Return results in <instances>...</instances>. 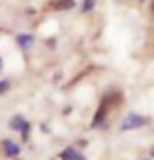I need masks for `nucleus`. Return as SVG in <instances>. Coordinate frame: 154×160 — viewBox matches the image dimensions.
Listing matches in <instances>:
<instances>
[{"label":"nucleus","instance_id":"2","mask_svg":"<svg viewBox=\"0 0 154 160\" xmlns=\"http://www.w3.org/2000/svg\"><path fill=\"white\" fill-rule=\"evenodd\" d=\"M107 113H109V106H107V103H105V102L102 100L100 108H98V111H96V115H94L92 123H90V127H92V129H98V127H103V125H105V119H107Z\"/></svg>","mask_w":154,"mask_h":160},{"label":"nucleus","instance_id":"17","mask_svg":"<svg viewBox=\"0 0 154 160\" xmlns=\"http://www.w3.org/2000/svg\"><path fill=\"white\" fill-rule=\"evenodd\" d=\"M14 160H16V158H14Z\"/></svg>","mask_w":154,"mask_h":160},{"label":"nucleus","instance_id":"8","mask_svg":"<svg viewBox=\"0 0 154 160\" xmlns=\"http://www.w3.org/2000/svg\"><path fill=\"white\" fill-rule=\"evenodd\" d=\"M96 8V0H84L82 2V8H80V12L82 14H88V12H92Z\"/></svg>","mask_w":154,"mask_h":160},{"label":"nucleus","instance_id":"6","mask_svg":"<svg viewBox=\"0 0 154 160\" xmlns=\"http://www.w3.org/2000/svg\"><path fill=\"white\" fill-rule=\"evenodd\" d=\"M26 125V117L23 115H20V113H16V115H12L10 117V121H8V127H10L12 131H22V127Z\"/></svg>","mask_w":154,"mask_h":160},{"label":"nucleus","instance_id":"12","mask_svg":"<svg viewBox=\"0 0 154 160\" xmlns=\"http://www.w3.org/2000/svg\"><path fill=\"white\" fill-rule=\"evenodd\" d=\"M4 70V61H2V57H0V72Z\"/></svg>","mask_w":154,"mask_h":160},{"label":"nucleus","instance_id":"7","mask_svg":"<svg viewBox=\"0 0 154 160\" xmlns=\"http://www.w3.org/2000/svg\"><path fill=\"white\" fill-rule=\"evenodd\" d=\"M78 154H80V150H78L76 147H67V148H64L62 152L59 154V160H74Z\"/></svg>","mask_w":154,"mask_h":160},{"label":"nucleus","instance_id":"16","mask_svg":"<svg viewBox=\"0 0 154 160\" xmlns=\"http://www.w3.org/2000/svg\"><path fill=\"white\" fill-rule=\"evenodd\" d=\"M144 160H152V158H144Z\"/></svg>","mask_w":154,"mask_h":160},{"label":"nucleus","instance_id":"9","mask_svg":"<svg viewBox=\"0 0 154 160\" xmlns=\"http://www.w3.org/2000/svg\"><path fill=\"white\" fill-rule=\"evenodd\" d=\"M10 88H12V82L8 78H2L0 80V96H4L6 92H10Z\"/></svg>","mask_w":154,"mask_h":160},{"label":"nucleus","instance_id":"14","mask_svg":"<svg viewBox=\"0 0 154 160\" xmlns=\"http://www.w3.org/2000/svg\"><path fill=\"white\" fill-rule=\"evenodd\" d=\"M152 14H154V2H152Z\"/></svg>","mask_w":154,"mask_h":160},{"label":"nucleus","instance_id":"5","mask_svg":"<svg viewBox=\"0 0 154 160\" xmlns=\"http://www.w3.org/2000/svg\"><path fill=\"white\" fill-rule=\"evenodd\" d=\"M76 8V0H53L51 2V10L55 12H68Z\"/></svg>","mask_w":154,"mask_h":160},{"label":"nucleus","instance_id":"11","mask_svg":"<svg viewBox=\"0 0 154 160\" xmlns=\"http://www.w3.org/2000/svg\"><path fill=\"white\" fill-rule=\"evenodd\" d=\"M74 160H86V156H84V154H82V152H80V154H78V156H76V158H74Z\"/></svg>","mask_w":154,"mask_h":160},{"label":"nucleus","instance_id":"1","mask_svg":"<svg viewBox=\"0 0 154 160\" xmlns=\"http://www.w3.org/2000/svg\"><path fill=\"white\" fill-rule=\"evenodd\" d=\"M148 123H150V117L142 115V113H135V111H131V113H127L123 119H121L119 131H121V133H127V131L142 129V127H147Z\"/></svg>","mask_w":154,"mask_h":160},{"label":"nucleus","instance_id":"3","mask_svg":"<svg viewBox=\"0 0 154 160\" xmlns=\"http://www.w3.org/2000/svg\"><path fill=\"white\" fill-rule=\"evenodd\" d=\"M0 147H2V152L10 158V160H14V158H18L20 156V152H22V148H20V145L16 141H12V139H4L2 142H0Z\"/></svg>","mask_w":154,"mask_h":160},{"label":"nucleus","instance_id":"13","mask_svg":"<svg viewBox=\"0 0 154 160\" xmlns=\"http://www.w3.org/2000/svg\"><path fill=\"white\" fill-rule=\"evenodd\" d=\"M148 158H152V160H154V147L150 148V156H148Z\"/></svg>","mask_w":154,"mask_h":160},{"label":"nucleus","instance_id":"15","mask_svg":"<svg viewBox=\"0 0 154 160\" xmlns=\"http://www.w3.org/2000/svg\"><path fill=\"white\" fill-rule=\"evenodd\" d=\"M117 2H125V0H117Z\"/></svg>","mask_w":154,"mask_h":160},{"label":"nucleus","instance_id":"10","mask_svg":"<svg viewBox=\"0 0 154 160\" xmlns=\"http://www.w3.org/2000/svg\"><path fill=\"white\" fill-rule=\"evenodd\" d=\"M29 131H31V123L26 121V125H23V127H22V131H20L22 141H27V139H29Z\"/></svg>","mask_w":154,"mask_h":160},{"label":"nucleus","instance_id":"4","mask_svg":"<svg viewBox=\"0 0 154 160\" xmlns=\"http://www.w3.org/2000/svg\"><path fill=\"white\" fill-rule=\"evenodd\" d=\"M16 45H18L23 53H27V51L33 49V45H35V37L31 35V33H18V35H16Z\"/></svg>","mask_w":154,"mask_h":160}]
</instances>
